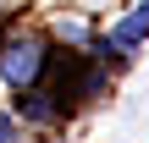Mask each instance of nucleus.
<instances>
[{
    "label": "nucleus",
    "instance_id": "obj_3",
    "mask_svg": "<svg viewBox=\"0 0 149 143\" xmlns=\"http://www.w3.org/2000/svg\"><path fill=\"white\" fill-rule=\"evenodd\" d=\"M22 116H28V121H50L55 110L44 105V94H22Z\"/></svg>",
    "mask_w": 149,
    "mask_h": 143
},
{
    "label": "nucleus",
    "instance_id": "obj_1",
    "mask_svg": "<svg viewBox=\"0 0 149 143\" xmlns=\"http://www.w3.org/2000/svg\"><path fill=\"white\" fill-rule=\"evenodd\" d=\"M39 66H44V44H39V39H17V44L0 50V72H6L11 88H28V83L39 77Z\"/></svg>",
    "mask_w": 149,
    "mask_h": 143
},
{
    "label": "nucleus",
    "instance_id": "obj_4",
    "mask_svg": "<svg viewBox=\"0 0 149 143\" xmlns=\"http://www.w3.org/2000/svg\"><path fill=\"white\" fill-rule=\"evenodd\" d=\"M17 138V121H11V116H0V143H11Z\"/></svg>",
    "mask_w": 149,
    "mask_h": 143
},
{
    "label": "nucleus",
    "instance_id": "obj_2",
    "mask_svg": "<svg viewBox=\"0 0 149 143\" xmlns=\"http://www.w3.org/2000/svg\"><path fill=\"white\" fill-rule=\"evenodd\" d=\"M149 39V0L133 6V17H122L116 28H111V39H105V50H138Z\"/></svg>",
    "mask_w": 149,
    "mask_h": 143
}]
</instances>
